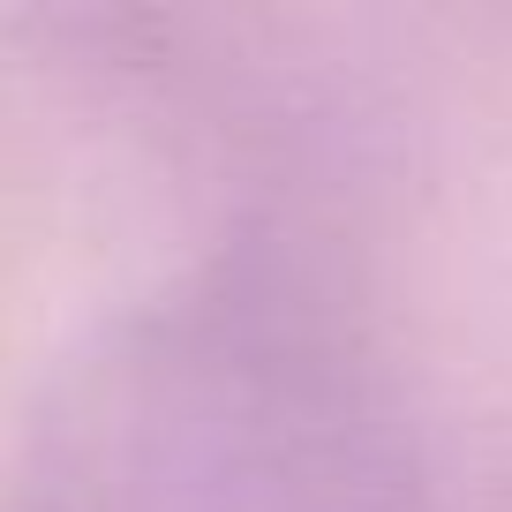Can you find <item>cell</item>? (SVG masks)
Listing matches in <instances>:
<instances>
[{
  "label": "cell",
  "mask_w": 512,
  "mask_h": 512,
  "mask_svg": "<svg viewBox=\"0 0 512 512\" xmlns=\"http://www.w3.org/2000/svg\"><path fill=\"white\" fill-rule=\"evenodd\" d=\"M38 512H430L369 362L272 279L121 317L38 437Z\"/></svg>",
  "instance_id": "cell-1"
}]
</instances>
